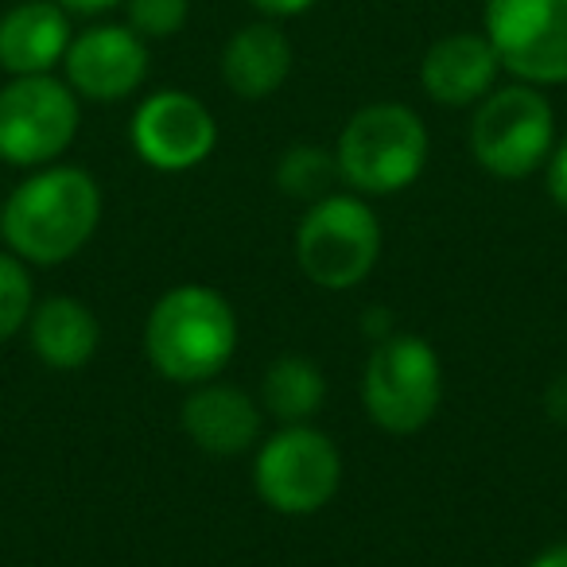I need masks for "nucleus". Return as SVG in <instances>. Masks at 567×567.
Here are the masks:
<instances>
[{"label": "nucleus", "mask_w": 567, "mask_h": 567, "mask_svg": "<svg viewBox=\"0 0 567 567\" xmlns=\"http://www.w3.org/2000/svg\"><path fill=\"white\" fill-rule=\"evenodd\" d=\"M102 210V183L86 167L48 164L4 198L0 237L28 268H55L94 241Z\"/></svg>", "instance_id": "f257e3e1"}, {"label": "nucleus", "mask_w": 567, "mask_h": 567, "mask_svg": "<svg viewBox=\"0 0 567 567\" xmlns=\"http://www.w3.org/2000/svg\"><path fill=\"white\" fill-rule=\"evenodd\" d=\"M237 354L234 303L210 284H175L144 319V358L172 385L221 378Z\"/></svg>", "instance_id": "f03ea898"}, {"label": "nucleus", "mask_w": 567, "mask_h": 567, "mask_svg": "<svg viewBox=\"0 0 567 567\" xmlns=\"http://www.w3.org/2000/svg\"><path fill=\"white\" fill-rule=\"evenodd\" d=\"M427 125L401 102L362 105L334 144L339 175L354 195H396L427 167Z\"/></svg>", "instance_id": "7ed1b4c3"}, {"label": "nucleus", "mask_w": 567, "mask_h": 567, "mask_svg": "<svg viewBox=\"0 0 567 567\" xmlns=\"http://www.w3.org/2000/svg\"><path fill=\"white\" fill-rule=\"evenodd\" d=\"M381 218L362 195L331 190L303 210L296 226V260L300 272L323 292H347L370 280L381 260Z\"/></svg>", "instance_id": "20e7f679"}, {"label": "nucleus", "mask_w": 567, "mask_h": 567, "mask_svg": "<svg viewBox=\"0 0 567 567\" xmlns=\"http://www.w3.org/2000/svg\"><path fill=\"white\" fill-rule=\"evenodd\" d=\"M342 486V451L316 424H280L252 455V489L280 517L327 509Z\"/></svg>", "instance_id": "39448f33"}, {"label": "nucleus", "mask_w": 567, "mask_h": 567, "mask_svg": "<svg viewBox=\"0 0 567 567\" xmlns=\"http://www.w3.org/2000/svg\"><path fill=\"white\" fill-rule=\"evenodd\" d=\"M362 404L381 432H424L443 404V362L432 342L409 331L385 334L365 358Z\"/></svg>", "instance_id": "423d86ee"}, {"label": "nucleus", "mask_w": 567, "mask_h": 567, "mask_svg": "<svg viewBox=\"0 0 567 567\" xmlns=\"http://www.w3.org/2000/svg\"><path fill=\"white\" fill-rule=\"evenodd\" d=\"M556 148V113L528 82L489 90L471 121V156L494 179H528Z\"/></svg>", "instance_id": "0eeeda50"}, {"label": "nucleus", "mask_w": 567, "mask_h": 567, "mask_svg": "<svg viewBox=\"0 0 567 567\" xmlns=\"http://www.w3.org/2000/svg\"><path fill=\"white\" fill-rule=\"evenodd\" d=\"M79 94L55 74H20L0 86V159L12 167L59 164L79 136Z\"/></svg>", "instance_id": "6e6552de"}, {"label": "nucleus", "mask_w": 567, "mask_h": 567, "mask_svg": "<svg viewBox=\"0 0 567 567\" xmlns=\"http://www.w3.org/2000/svg\"><path fill=\"white\" fill-rule=\"evenodd\" d=\"M486 40L517 82H567V0H486Z\"/></svg>", "instance_id": "1a4fd4ad"}, {"label": "nucleus", "mask_w": 567, "mask_h": 567, "mask_svg": "<svg viewBox=\"0 0 567 567\" xmlns=\"http://www.w3.org/2000/svg\"><path fill=\"white\" fill-rule=\"evenodd\" d=\"M128 141L148 167L179 175L210 159V152L218 148V121L198 97L183 90H159L136 105Z\"/></svg>", "instance_id": "9d476101"}, {"label": "nucleus", "mask_w": 567, "mask_h": 567, "mask_svg": "<svg viewBox=\"0 0 567 567\" xmlns=\"http://www.w3.org/2000/svg\"><path fill=\"white\" fill-rule=\"evenodd\" d=\"M66 86L90 102H121L148 79V48L133 28L102 24L66 48Z\"/></svg>", "instance_id": "9b49d317"}, {"label": "nucleus", "mask_w": 567, "mask_h": 567, "mask_svg": "<svg viewBox=\"0 0 567 567\" xmlns=\"http://www.w3.org/2000/svg\"><path fill=\"white\" fill-rule=\"evenodd\" d=\"M179 427L198 451L214 458H237L252 451L265 432V409L229 381H203L190 385V393L179 404Z\"/></svg>", "instance_id": "f8f14e48"}, {"label": "nucleus", "mask_w": 567, "mask_h": 567, "mask_svg": "<svg viewBox=\"0 0 567 567\" xmlns=\"http://www.w3.org/2000/svg\"><path fill=\"white\" fill-rule=\"evenodd\" d=\"M497 71H502V59L486 32H455L427 48L420 63V82L432 102L463 110V105H478L494 90Z\"/></svg>", "instance_id": "ddd939ff"}, {"label": "nucleus", "mask_w": 567, "mask_h": 567, "mask_svg": "<svg viewBox=\"0 0 567 567\" xmlns=\"http://www.w3.org/2000/svg\"><path fill=\"white\" fill-rule=\"evenodd\" d=\"M71 48V20L59 0H24L0 17V71L51 74Z\"/></svg>", "instance_id": "4468645a"}, {"label": "nucleus", "mask_w": 567, "mask_h": 567, "mask_svg": "<svg viewBox=\"0 0 567 567\" xmlns=\"http://www.w3.org/2000/svg\"><path fill=\"white\" fill-rule=\"evenodd\" d=\"M24 331H28V342H32V354L40 358L48 370H59V373L90 365L97 347H102V323H97L94 308L74 300V296L35 300Z\"/></svg>", "instance_id": "2eb2a0df"}, {"label": "nucleus", "mask_w": 567, "mask_h": 567, "mask_svg": "<svg viewBox=\"0 0 567 567\" xmlns=\"http://www.w3.org/2000/svg\"><path fill=\"white\" fill-rule=\"evenodd\" d=\"M292 74V43L276 24H245L221 51V79L245 102L272 97Z\"/></svg>", "instance_id": "dca6fc26"}, {"label": "nucleus", "mask_w": 567, "mask_h": 567, "mask_svg": "<svg viewBox=\"0 0 567 567\" xmlns=\"http://www.w3.org/2000/svg\"><path fill=\"white\" fill-rule=\"evenodd\" d=\"M327 404V378L311 358L280 354L260 378V409L280 424H311Z\"/></svg>", "instance_id": "f3484780"}, {"label": "nucleus", "mask_w": 567, "mask_h": 567, "mask_svg": "<svg viewBox=\"0 0 567 567\" xmlns=\"http://www.w3.org/2000/svg\"><path fill=\"white\" fill-rule=\"evenodd\" d=\"M339 159L334 152L316 148V144H296L280 156L276 164V187L284 195L300 198V203H316V198L331 195L334 183H339Z\"/></svg>", "instance_id": "a211bd4d"}, {"label": "nucleus", "mask_w": 567, "mask_h": 567, "mask_svg": "<svg viewBox=\"0 0 567 567\" xmlns=\"http://www.w3.org/2000/svg\"><path fill=\"white\" fill-rule=\"evenodd\" d=\"M32 308H35L32 268L17 252L0 249V342L17 339L24 331Z\"/></svg>", "instance_id": "6ab92c4d"}, {"label": "nucleus", "mask_w": 567, "mask_h": 567, "mask_svg": "<svg viewBox=\"0 0 567 567\" xmlns=\"http://www.w3.org/2000/svg\"><path fill=\"white\" fill-rule=\"evenodd\" d=\"M190 17V0H128V28L141 40H167Z\"/></svg>", "instance_id": "aec40b11"}, {"label": "nucleus", "mask_w": 567, "mask_h": 567, "mask_svg": "<svg viewBox=\"0 0 567 567\" xmlns=\"http://www.w3.org/2000/svg\"><path fill=\"white\" fill-rule=\"evenodd\" d=\"M544 187H548V198L567 210V136L551 148L548 164H544Z\"/></svg>", "instance_id": "412c9836"}, {"label": "nucleus", "mask_w": 567, "mask_h": 567, "mask_svg": "<svg viewBox=\"0 0 567 567\" xmlns=\"http://www.w3.org/2000/svg\"><path fill=\"white\" fill-rule=\"evenodd\" d=\"M544 412H548L551 424H564L567 427V373L551 378V385L544 389Z\"/></svg>", "instance_id": "4be33fe9"}, {"label": "nucleus", "mask_w": 567, "mask_h": 567, "mask_svg": "<svg viewBox=\"0 0 567 567\" xmlns=\"http://www.w3.org/2000/svg\"><path fill=\"white\" fill-rule=\"evenodd\" d=\"M249 4L265 12V17H300V12H308L316 0H249Z\"/></svg>", "instance_id": "5701e85b"}, {"label": "nucleus", "mask_w": 567, "mask_h": 567, "mask_svg": "<svg viewBox=\"0 0 567 567\" xmlns=\"http://www.w3.org/2000/svg\"><path fill=\"white\" fill-rule=\"evenodd\" d=\"M66 12H74V17H97V12H110L117 9L121 0H59Z\"/></svg>", "instance_id": "b1692460"}, {"label": "nucleus", "mask_w": 567, "mask_h": 567, "mask_svg": "<svg viewBox=\"0 0 567 567\" xmlns=\"http://www.w3.org/2000/svg\"><path fill=\"white\" fill-rule=\"evenodd\" d=\"M528 567H567V540L548 544L544 551H536V556L528 559Z\"/></svg>", "instance_id": "393cba45"}, {"label": "nucleus", "mask_w": 567, "mask_h": 567, "mask_svg": "<svg viewBox=\"0 0 567 567\" xmlns=\"http://www.w3.org/2000/svg\"><path fill=\"white\" fill-rule=\"evenodd\" d=\"M0 210H4V198H0Z\"/></svg>", "instance_id": "a878e982"}]
</instances>
